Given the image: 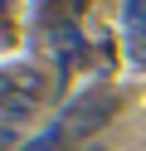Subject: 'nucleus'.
<instances>
[{
	"label": "nucleus",
	"mask_w": 146,
	"mask_h": 151,
	"mask_svg": "<svg viewBox=\"0 0 146 151\" xmlns=\"http://www.w3.org/2000/svg\"><path fill=\"white\" fill-rule=\"evenodd\" d=\"M136 29H141V39H146V5L136 10Z\"/></svg>",
	"instance_id": "nucleus-3"
},
{
	"label": "nucleus",
	"mask_w": 146,
	"mask_h": 151,
	"mask_svg": "<svg viewBox=\"0 0 146 151\" xmlns=\"http://www.w3.org/2000/svg\"><path fill=\"white\" fill-rule=\"evenodd\" d=\"M5 93L10 98H24V102H39L44 98V83H39L34 68H5Z\"/></svg>",
	"instance_id": "nucleus-2"
},
{
	"label": "nucleus",
	"mask_w": 146,
	"mask_h": 151,
	"mask_svg": "<svg viewBox=\"0 0 146 151\" xmlns=\"http://www.w3.org/2000/svg\"><path fill=\"white\" fill-rule=\"evenodd\" d=\"M112 117H117V93H112V88H88L83 98L63 112L58 127H63L68 137H93V132H102Z\"/></svg>",
	"instance_id": "nucleus-1"
},
{
	"label": "nucleus",
	"mask_w": 146,
	"mask_h": 151,
	"mask_svg": "<svg viewBox=\"0 0 146 151\" xmlns=\"http://www.w3.org/2000/svg\"><path fill=\"white\" fill-rule=\"evenodd\" d=\"M73 5H88V0H73Z\"/></svg>",
	"instance_id": "nucleus-4"
}]
</instances>
